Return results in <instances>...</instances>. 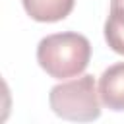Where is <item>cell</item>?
I'll use <instances>...</instances> for the list:
<instances>
[{
    "label": "cell",
    "instance_id": "7a4b0ae2",
    "mask_svg": "<svg viewBox=\"0 0 124 124\" xmlns=\"http://www.w3.org/2000/svg\"><path fill=\"white\" fill-rule=\"evenodd\" d=\"M48 103L54 114L64 120L91 122L101 116V97L95 87V78L89 74L54 85Z\"/></svg>",
    "mask_w": 124,
    "mask_h": 124
},
{
    "label": "cell",
    "instance_id": "5b68a950",
    "mask_svg": "<svg viewBox=\"0 0 124 124\" xmlns=\"http://www.w3.org/2000/svg\"><path fill=\"white\" fill-rule=\"evenodd\" d=\"M105 39L114 52L124 54V16L122 14H114V12L108 14L105 21Z\"/></svg>",
    "mask_w": 124,
    "mask_h": 124
},
{
    "label": "cell",
    "instance_id": "277c9868",
    "mask_svg": "<svg viewBox=\"0 0 124 124\" xmlns=\"http://www.w3.org/2000/svg\"><path fill=\"white\" fill-rule=\"evenodd\" d=\"M27 16L35 21L54 23L70 16L76 0H21Z\"/></svg>",
    "mask_w": 124,
    "mask_h": 124
},
{
    "label": "cell",
    "instance_id": "8992f818",
    "mask_svg": "<svg viewBox=\"0 0 124 124\" xmlns=\"http://www.w3.org/2000/svg\"><path fill=\"white\" fill-rule=\"evenodd\" d=\"M110 12L124 16V0H110Z\"/></svg>",
    "mask_w": 124,
    "mask_h": 124
},
{
    "label": "cell",
    "instance_id": "6da1fadb",
    "mask_svg": "<svg viewBox=\"0 0 124 124\" xmlns=\"http://www.w3.org/2000/svg\"><path fill=\"white\" fill-rule=\"evenodd\" d=\"M91 58V45L87 37L66 31L54 33L41 39L37 46V62L39 66L56 79L76 78L79 76Z\"/></svg>",
    "mask_w": 124,
    "mask_h": 124
},
{
    "label": "cell",
    "instance_id": "3957f363",
    "mask_svg": "<svg viewBox=\"0 0 124 124\" xmlns=\"http://www.w3.org/2000/svg\"><path fill=\"white\" fill-rule=\"evenodd\" d=\"M101 103L110 110H124V62L108 66L99 78Z\"/></svg>",
    "mask_w": 124,
    "mask_h": 124
}]
</instances>
